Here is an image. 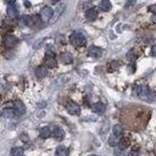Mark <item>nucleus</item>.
<instances>
[{
    "label": "nucleus",
    "instance_id": "obj_1",
    "mask_svg": "<svg viewBox=\"0 0 156 156\" xmlns=\"http://www.w3.org/2000/svg\"><path fill=\"white\" fill-rule=\"evenodd\" d=\"M70 39H71V43L75 46H83L85 44V42H87L85 36L82 32H73Z\"/></svg>",
    "mask_w": 156,
    "mask_h": 156
},
{
    "label": "nucleus",
    "instance_id": "obj_2",
    "mask_svg": "<svg viewBox=\"0 0 156 156\" xmlns=\"http://www.w3.org/2000/svg\"><path fill=\"white\" fill-rule=\"evenodd\" d=\"M135 93L137 94L142 98V99H144V100H146V99H149V95H150V93H151V90H150V88L149 87H146V85H143V87H135Z\"/></svg>",
    "mask_w": 156,
    "mask_h": 156
},
{
    "label": "nucleus",
    "instance_id": "obj_3",
    "mask_svg": "<svg viewBox=\"0 0 156 156\" xmlns=\"http://www.w3.org/2000/svg\"><path fill=\"white\" fill-rule=\"evenodd\" d=\"M53 16H54V10L49 6L43 8V10L40 11V18L43 21H49L50 18H53Z\"/></svg>",
    "mask_w": 156,
    "mask_h": 156
},
{
    "label": "nucleus",
    "instance_id": "obj_4",
    "mask_svg": "<svg viewBox=\"0 0 156 156\" xmlns=\"http://www.w3.org/2000/svg\"><path fill=\"white\" fill-rule=\"evenodd\" d=\"M88 55H89L90 57L99 59V57H101V55H103V50H101L100 48L95 46V45H91V46L88 49Z\"/></svg>",
    "mask_w": 156,
    "mask_h": 156
},
{
    "label": "nucleus",
    "instance_id": "obj_5",
    "mask_svg": "<svg viewBox=\"0 0 156 156\" xmlns=\"http://www.w3.org/2000/svg\"><path fill=\"white\" fill-rule=\"evenodd\" d=\"M66 110L70 115H79L81 113V107L76 103H68L66 106Z\"/></svg>",
    "mask_w": 156,
    "mask_h": 156
},
{
    "label": "nucleus",
    "instance_id": "obj_6",
    "mask_svg": "<svg viewBox=\"0 0 156 156\" xmlns=\"http://www.w3.org/2000/svg\"><path fill=\"white\" fill-rule=\"evenodd\" d=\"M91 110H93V112L97 113V115H103L105 112L106 107H105V105L103 103H95V104L91 105Z\"/></svg>",
    "mask_w": 156,
    "mask_h": 156
},
{
    "label": "nucleus",
    "instance_id": "obj_7",
    "mask_svg": "<svg viewBox=\"0 0 156 156\" xmlns=\"http://www.w3.org/2000/svg\"><path fill=\"white\" fill-rule=\"evenodd\" d=\"M85 18L88 21H95L98 18V10L95 8H91L85 11Z\"/></svg>",
    "mask_w": 156,
    "mask_h": 156
},
{
    "label": "nucleus",
    "instance_id": "obj_8",
    "mask_svg": "<svg viewBox=\"0 0 156 156\" xmlns=\"http://www.w3.org/2000/svg\"><path fill=\"white\" fill-rule=\"evenodd\" d=\"M4 43H5V45H6L8 48H12V46H15V45L18 43V39H17L16 37H14V36H8V37L4 39Z\"/></svg>",
    "mask_w": 156,
    "mask_h": 156
},
{
    "label": "nucleus",
    "instance_id": "obj_9",
    "mask_svg": "<svg viewBox=\"0 0 156 156\" xmlns=\"http://www.w3.org/2000/svg\"><path fill=\"white\" fill-rule=\"evenodd\" d=\"M14 109L16 110L17 115H23V113L26 112V106H24V104H23L21 100H17V101H15Z\"/></svg>",
    "mask_w": 156,
    "mask_h": 156
},
{
    "label": "nucleus",
    "instance_id": "obj_10",
    "mask_svg": "<svg viewBox=\"0 0 156 156\" xmlns=\"http://www.w3.org/2000/svg\"><path fill=\"white\" fill-rule=\"evenodd\" d=\"M44 62H45V66H46L48 68H54V67H56V65H57V62H56V60H55V57H54L53 55H48Z\"/></svg>",
    "mask_w": 156,
    "mask_h": 156
},
{
    "label": "nucleus",
    "instance_id": "obj_11",
    "mask_svg": "<svg viewBox=\"0 0 156 156\" xmlns=\"http://www.w3.org/2000/svg\"><path fill=\"white\" fill-rule=\"evenodd\" d=\"M53 137H54L55 139L62 140V139H64V137H65V132H64V129L60 128V127L54 128V131H53Z\"/></svg>",
    "mask_w": 156,
    "mask_h": 156
},
{
    "label": "nucleus",
    "instance_id": "obj_12",
    "mask_svg": "<svg viewBox=\"0 0 156 156\" xmlns=\"http://www.w3.org/2000/svg\"><path fill=\"white\" fill-rule=\"evenodd\" d=\"M99 9L103 11H110L112 9V4L110 0H101L100 4H99Z\"/></svg>",
    "mask_w": 156,
    "mask_h": 156
},
{
    "label": "nucleus",
    "instance_id": "obj_13",
    "mask_svg": "<svg viewBox=\"0 0 156 156\" xmlns=\"http://www.w3.org/2000/svg\"><path fill=\"white\" fill-rule=\"evenodd\" d=\"M60 60L64 62V64H72V61H73V57L70 53H62L60 55Z\"/></svg>",
    "mask_w": 156,
    "mask_h": 156
},
{
    "label": "nucleus",
    "instance_id": "obj_14",
    "mask_svg": "<svg viewBox=\"0 0 156 156\" xmlns=\"http://www.w3.org/2000/svg\"><path fill=\"white\" fill-rule=\"evenodd\" d=\"M8 15L10 17H16L18 15V9H17V6L15 4H9V6H8Z\"/></svg>",
    "mask_w": 156,
    "mask_h": 156
},
{
    "label": "nucleus",
    "instance_id": "obj_15",
    "mask_svg": "<svg viewBox=\"0 0 156 156\" xmlns=\"http://www.w3.org/2000/svg\"><path fill=\"white\" fill-rule=\"evenodd\" d=\"M3 116L4 117H6V118H14L15 116H17V112H16V110L12 107V109H4L3 110Z\"/></svg>",
    "mask_w": 156,
    "mask_h": 156
},
{
    "label": "nucleus",
    "instance_id": "obj_16",
    "mask_svg": "<svg viewBox=\"0 0 156 156\" xmlns=\"http://www.w3.org/2000/svg\"><path fill=\"white\" fill-rule=\"evenodd\" d=\"M36 76H37L38 78H44V77H46V76H48V67H43V66L38 67V68L36 70Z\"/></svg>",
    "mask_w": 156,
    "mask_h": 156
},
{
    "label": "nucleus",
    "instance_id": "obj_17",
    "mask_svg": "<svg viewBox=\"0 0 156 156\" xmlns=\"http://www.w3.org/2000/svg\"><path fill=\"white\" fill-rule=\"evenodd\" d=\"M50 135H53V131L50 129V127H43L42 129H40V137L43 138V139H46V138H49Z\"/></svg>",
    "mask_w": 156,
    "mask_h": 156
},
{
    "label": "nucleus",
    "instance_id": "obj_18",
    "mask_svg": "<svg viewBox=\"0 0 156 156\" xmlns=\"http://www.w3.org/2000/svg\"><path fill=\"white\" fill-rule=\"evenodd\" d=\"M33 18L30 17V16H22V18H21V24L22 26H32L33 24Z\"/></svg>",
    "mask_w": 156,
    "mask_h": 156
},
{
    "label": "nucleus",
    "instance_id": "obj_19",
    "mask_svg": "<svg viewBox=\"0 0 156 156\" xmlns=\"http://www.w3.org/2000/svg\"><path fill=\"white\" fill-rule=\"evenodd\" d=\"M56 155H59V156H66V155H68V149L66 148V146H57V149H56Z\"/></svg>",
    "mask_w": 156,
    "mask_h": 156
},
{
    "label": "nucleus",
    "instance_id": "obj_20",
    "mask_svg": "<svg viewBox=\"0 0 156 156\" xmlns=\"http://www.w3.org/2000/svg\"><path fill=\"white\" fill-rule=\"evenodd\" d=\"M11 155L12 156H22L23 155V149L20 146H15L11 149Z\"/></svg>",
    "mask_w": 156,
    "mask_h": 156
},
{
    "label": "nucleus",
    "instance_id": "obj_21",
    "mask_svg": "<svg viewBox=\"0 0 156 156\" xmlns=\"http://www.w3.org/2000/svg\"><path fill=\"white\" fill-rule=\"evenodd\" d=\"M112 133H113L116 137H119V135H122L123 129H122V127L119 126V124H116V126H113V128H112Z\"/></svg>",
    "mask_w": 156,
    "mask_h": 156
},
{
    "label": "nucleus",
    "instance_id": "obj_22",
    "mask_svg": "<svg viewBox=\"0 0 156 156\" xmlns=\"http://www.w3.org/2000/svg\"><path fill=\"white\" fill-rule=\"evenodd\" d=\"M119 149H126L127 146H128V140L126 139V138H121L119 140H118V145H117Z\"/></svg>",
    "mask_w": 156,
    "mask_h": 156
},
{
    "label": "nucleus",
    "instance_id": "obj_23",
    "mask_svg": "<svg viewBox=\"0 0 156 156\" xmlns=\"http://www.w3.org/2000/svg\"><path fill=\"white\" fill-rule=\"evenodd\" d=\"M109 143H110V145L111 146H117L118 145V140H117V137L113 134V137H110V139H109Z\"/></svg>",
    "mask_w": 156,
    "mask_h": 156
},
{
    "label": "nucleus",
    "instance_id": "obj_24",
    "mask_svg": "<svg viewBox=\"0 0 156 156\" xmlns=\"http://www.w3.org/2000/svg\"><path fill=\"white\" fill-rule=\"evenodd\" d=\"M137 56H135V53H134V50H129L128 53H127V60H129V61H134V59H135Z\"/></svg>",
    "mask_w": 156,
    "mask_h": 156
},
{
    "label": "nucleus",
    "instance_id": "obj_25",
    "mask_svg": "<svg viewBox=\"0 0 156 156\" xmlns=\"http://www.w3.org/2000/svg\"><path fill=\"white\" fill-rule=\"evenodd\" d=\"M149 101H156V91H151L149 95Z\"/></svg>",
    "mask_w": 156,
    "mask_h": 156
},
{
    "label": "nucleus",
    "instance_id": "obj_26",
    "mask_svg": "<svg viewBox=\"0 0 156 156\" xmlns=\"http://www.w3.org/2000/svg\"><path fill=\"white\" fill-rule=\"evenodd\" d=\"M53 49H54L53 46H48V49H46V54H48V55H53V56H54V55H55V51H54Z\"/></svg>",
    "mask_w": 156,
    "mask_h": 156
},
{
    "label": "nucleus",
    "instance_id": "obj_27",
    "mask_svg": "<svg viewBox=\"0 0 156 156\" xmlns=\"http://www.w3.org/2000/svg\"><path fill=\"white\" fill-rule=\"evenodd\" d=\"M151 55L152 56H156V44L152 46V49H151Z\"/></svg>",
    "mask_w": 156,
    "mask_h": 156
},
{
    "label": "nucleus",
    "instance_id": "obj_28",
    "mask_svg": "<svg viewBox=\"0 0 156 156\" xmlns=\"http://www.w3.org/2000/svg\"><path fill=\"white\" fill-rule=\"evenodd\" d=\"M149 10H150L151 12H155V14H156V5H151V6L149 8Z\"/></svg>",
    "mask_w": 156,
    "mask_h": 156
},
{
    "label": "nucleus",
    "instance_id": "obj_29",
    "mask_svg": "<svg viewBox=\"0 0 156 156\" xmlns=\"http://www.w3.org/2000/svg\"><path fill=\"white\" fill-rule=\"evenodd\" d=\"M133 4H134V0H128V2H127V6H131Z\"/></svg>",
    "mask_w": 156,
    "mask_h": 156
},
{
    "label": "nucleus",
    "instance_id": "obj_30",
    "mask_svg": "<svg viewBox=\"0 0 156 156\" xmlns=\"http://www.w3.org/2000/svg\"><path fill=\"white\" fill-rule=\"evenodd\" d=\"M5 3H6V4H14L15 0H5Z\"/></svg>",
    "mask_w": 156,
    "mask_h": 156
},
{
    "label": "nucleus",
    "instance_id": "obj_31",
    "mask_svg": "<svg viewBox=\"0 0 156 156\" xmlns=\"http://www.w3.org/2000/svg\"><path fill=\"white\" fill-rule=\"evenodd\" d=\"M24 5L28 8V6H30V3H29V2H27V0H26V2H24Z\"/></svg>",
    "mask_w": 156,
    "mask_h": 156
},
{
    "label": "nucleus",
    "instance_id": "obj_32",
    "mask_svg": "<svg viewBox=\"0 0 156 156\" xmlns=\"http://www.w3.org/2000/svg\"><path fill=\"white\" fill-rule=\"evenodd\" d=\"M50 2H51L53 4H57V3L60 2V0H50Z\"/></svg>",
    "mask_w": 156,
    "mask_h": 156
},
{
    "label": "nucleus",
    "instance_id": "obj_33",
    "mask_svg": "<svg viewBox=\"0 0 156 156\" xmlns=\"http://www.w3.org/2000/svg\"><path fill=\"white\" fill-rule=\"evenodd\" d=\"M152 21H154V22H155V23H156V15H155V16H154V17H152Z\"/></svg>",
    "mask_w": 156,
    "mask_h": 156
}]
</instances>
